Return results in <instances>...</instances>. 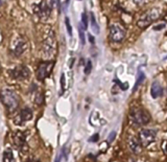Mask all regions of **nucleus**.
Here are the masks:
<instances>
[{
  "label": "nucleus",
  "instance_id": "1",
  "mask_svg": "<svg viewBox=\"0 0 167 162\" xmlns=\"http://www.w3.org/2000/svg\"><path fill=\"white\" fill-rule=\"evenodd\" d=\"M0 97H1L2 103L7 108L10 112H13L19 106V97L16 94L15 91L10 89H4L0 92Z\"/></svg>",
  "mask_w": 167,
  "mask_h": 162
},
{
  "label": "nucleus",
  "instance_id": "2",
  "mask_svg": "<svg viewBox=\"0 0 167 162\" xmlns=\"http://www.w3.org/2000/svg\"><path fill=\"white\" fill-rule=\"evenodd\" d=\"M161 16V10L155 7V9H150L147 12H145L141 17L139 18V20L137 21V26L140 28H145L147 26H149L153 21L159 19Z\"/></svg>",
  "mask_w": 167,
  "mask_h": 162
},
{
  "label": "nucleus",
  "instance_id": "3",
  "mask_svg": "<svg viewBox=\"0 0 167 162\" xmlns=\"http://www.w3.org/2000/svg\"><path fill=\"white\" fill-rule=\"evenodd\" d=\"M129 119L136 126H145L150 121V116L146 111L140 108H135L129 112Z\"/></svg>",
  "mask_w": 167,
  "mask_h": 162
},
{
  "label": "nucleus",
  "instance_id": "4",
  "mask_svg": "<svg viewBox=\"0 0 167 162\" xmlns=\"http://www.w3.org/2000/svg\"><path fill=\"white\" fill-rule=\"evenodd\" d=\"M33 10L34 14L39 16V18H41L42 20H47L49 18L50 14H51L52 6L50 5V3H47L46 0H42L40 3L34 5Z\"/></svg>",
  "mask_w": 167,
  "mask_h": 162
},
{
  "label": "nucleus",
  "instance_id": "5",
  "mask_svg": "<svg viewBox=\"0 0 167 162\" xmlns=\"http://www.w3.org/2000/svg\"><path fill=\"white\" fill-rule=\"evenodd\" d=\"M126 36V30L122 25L118 23H114L110 26V39L113 42L120 43L122 42Z\"/></svg>",
  "mask_w": 167,
  "mask_h": 162
},
{
  "label": "nucleus",
  "instance_id": "6",
  "mask_svg": "<svg viewBox=\"0 0 167 162\" xmlns=\"http://www.w3.org/2000/svg\"><path fill=\"white\" fill-rule=\"evenodd\" d=\"M55 38L54 33L52 30L49 31V34L46 36L43 42V51L46 57H52L55 51Z\"/></svg>",
  "mask_w": 167,
  "mask_h": 162
},
{
  "label": "nucleus",
  "instance_id": "7",
  "mask_svg": "<svg viewBox=\"0 0 167 162\" xmlns=\"http://www.w3.org/2000/svg\"><path fill=\"white\" fill-rule=\"evenodd\" d=\"M157 138V131L153 129H142L139 133V140L142 145L148 147Z\"/></svg>",
  "mask_w": 167,
  "mask_h": 162
},
{
  "label": "nucleus",
  "instance_id": "8",
  "mask_svg": "<svg viewBox=\"0 0 167 162\" xmlns=\"http://www.w3.org/2000/svg\"><path fill=\"white\" fill-rule=\"evenodd\" d=\"M54 62H43L39 65L37 69V79L39 81H44L46 78H48L54 69Z\"/></svg>",
  "mask_w": 167,
  "mask_h": 162
},
{
  "label": "nucleus",
  "instance_id": "9",
  "mask_svg": "<svg viewBox=\"0 0 167 162\" xmlns=\"http://www.w3.org/2000/svg\"><path fill=\"white\" fill-rule=\"evenodd\" d=\"M10 74L13 79L18 81H24L30 76V71L26 66H17L14 69H10Z\"/></svg>",
  "mask_w": 167,
  "mask_h": 162
},
{
  "label": "nucleus",
  "instance_id": "10",
  "mask_svg": "<svg viewBox=\"0 0 167 162\" xmlns=\"http://www.w3.org/2000/svg\"><path fill=\"white\" fill-rule=\"evenodd\" d=\"M26 47H27V44H26V42L22 38H18V39H16V43L14 44L13 52H14V55L16 57H20V55L26 50Z\"/></svg>",
  "mask_w": 167,
  "mask_h": 162
},
{
  "label": "nucleus",
  "instance_id": "11",
  "mask_svg": "<svg viewBox=\"0 0 167 162\" xmlns=\"http://www.w3.org/2000/svg\"><path fill=\"white\" fill-rule=\"evenodd\" d=\"M129 147L134 154H139L141 152V142L136 137H131L129 140Z\"/></svg>",
  "mask_w": 167,
  "mask_h": 162
},
{
  "label": "nucleus",
  "instance_id": "12",
  "mask_svg": "<svg viewBox=\"0 0 167 162\" xmlns=\"http://www.w3.org/2000/svg\"><path fill=\"white\" fill-rule=\"evenodd\" d=\"M164 93V89L158 82H153L152 85V88H150V94H152L153 98H158L161 95H163Z\"/></svg>",
  "mask_w": 167,
  "mask_h": 162
},
{
  "label": "nucleus",
  "instance_id": "13",
  "mask_svg": "<svg viewBox=\"0 0 167 162\" xmlns=\"http://www.w3.org/2000/svg\"><path fill=\"white\" fill-rule=\"evenodd\" d=\"M14 142H15V145L17 148H22L23 145L25 144V135L24 133L20 132V131H17L14 134Z\"/></svg>",
  "mask_w": 167,
  "mask_h": 162
},
{
  "label": "nucleus",
  "instance_id": "14",
  "mask_svg": "<svg viewBox=\"0 0 167 162\" xmlns=\"http://www.w3.org/2000/svg\"><path fill=\"white\" fill-rule=\"evenodd\" d=\"M20 123H26V121H30L33 118V111L30 108H24L21 110L19 114Z\"/></svg>",
  "mask_w": 167,
  "mask_h": 162
},
{
  "label": "nucleus",
  "instance_id": "15",
  "mask_svg": "<svg viewBox=\"0 0 167 162\" xmlns=\"http://www.w3.org/2000/svg\"><path fill=\"white\" fill-rule=\"evenodd\" d=\"M3 162H15L14 154L10 148H6L3 153Z\"/></svg>",
  "mask_w": 167,
  "mask_h": 162
},
{
  "label": "nucleus",
  "instance_id": "16",
  "mask_svg": "<svg viewBox=\"0 0 167 162\" xmlns=\"http://www.w3.org/2000/svg\"><path fill=\"white\" fill-rule=\"evenodd\" d=\"M91 26H92V30H93V31L95 34H99V26L98 24H97V22H96V20H95V17H94V14L93 13H91Z\"/></svg>",
  "mask_w": 167,
  "mask_h": 162
},
{
  "label": "nucleus",
  "instance_id": "17",
  "mask_svg": "<svg viewBox=\"0 0 167 162\" xmlns=\"http://www.w3.org/2000/svg\"><path fill=\"white\" fill-rule=\"evenodd\" d=\"M145 79V75H144V73L142 72V71H139V73H138V78H137V81H136V84H135V86H134V91H136L138 87L141 85V83Z\"/></svg>",
  "mask_w": 167,
  "mask_h": 162
},
{
  "label": "nucleus",
  "instance_id": "18",
  "mask_svg": "<svg viewBox=\"0 0 167 162\" xmlns=\"http://www.w3.org/2000/svg\"><path fill=\"white\" fill-rule=\"evenodd\" d=\"M78 34H79V39H81L82 44L85 45V43H86V38H85L84 28H83V26H82V25L78 26Z\"/></svg>",
  "mask_w": 167,
  "mask_h": 162
},
{
  "label": "nucleus",
  "instance_id": "19",
  "mask_svg": "<svg viewBox=\"0 0 167 162\" xmlns=\"http://www.w3.org/2000/svg\"><path fill=\"white\" fill-rule=\"evenodd\" d=\"M34 102H36L37 105H42V103H43V93H42V92H38V93H37Z\"/></svg>",
  "mask_w": 167,
  "mask_h": 162
},
{
  "label": "nucleus",
  "instance_id": "20",
  "mask_svg": "<svg viewBox=\"0 0 167 162\" xmlns=\"http://www.w3.org/2000/svg\"><path fill=\"white\" fill-rule=\"evenodd\" d=\"M65 24H66V27H67V31L69 36H72V26L70 24V20H69L68 17L65 18Z\"/></svg>",
  "mask_w": 167,
  "mask_h": 162
},
{
  "label": "nucleus",
  "instance_id": "21",
  "mask_svg": "<svg viewBox=\"0 0 167 162\" xmlns=\"http://www.w3.org/2000/svg\"><path fill=\"white\" fill-rule=\"evenodd\" d=\"M82 22H83V25H84V30H86V28L88 27V17H87L86 13L82 14Z\"/></svg>",
  "mask_w": 167,
  "mask_h": 162
},
{
  "label": "nucleus",
  "instance_id": "22",
  "mask_svg": "<svg viewBox=\"0 0 167 162\" xmlns=\"http://www.w3.org/2000/svg\"><path fill=\"white\" fill-rule=\"evenodd\" d=\"M92 70V62L91 61H88L86 64V67H85V74H89Z\"/></svg>",
  "mask_w": 167,
  "mask_h": 162
},
{
  "label": "nucleus",
  "instance_id": "23",
  "mask_svg": "<svg viewBox=\"0 0 167 162\" xmlns=\"http://www.w3.org/2000/svg\"><path fill=\"white\" fill-rule=\"evenodd\" d=\"M50 5H51L52 7H58L59 9L60 7V0H50Z\"/></svg>",
  "mask_w": 167,
  "mask_h": 162
},
{
  "label": "nucleus",
  "instance_id": "24",
  "mask_svg": "<svg viewBox=\"0 0 167 162\" xmlns=\"http://www.w3.org/2000/svg\"><path fill=\"white\" fill-rule=\"evenodd\" d=\"M135 4L136 5H139V6H142V5H144L145 3L147 2V0H134Z\"/></svg>",
  "mask_w": 167,
  "mask_h": 162
},
{
  "label": "nucleus",
  "instance_id": "25",
  "mask_svg": "<svg viewBox=\"0 0 167 162\" xmlns=\"http://www.w3.org/2000/svg\"><path fill=\"white\" fill-rule=\"evenodd\" d=\"M115 137H116V133H115V132H112V133L110 134V136L108 137V142L111 143L114 139H115Z\"/></svg>",
  "mask_w": 167,
  "mask_h": 162
},
{
  "label": "nucleus",
  "instance_id": "26",
  "mask_svg": "<svg viewBox=\"0 0 167 162\" xmlns=\"http://www.w3.org/2000/svg\"><path fill=\"white\" fill-rule=\"evenodd\" d=\"M98 138H99V135H98V134H94L93 136H92V137L89 139V141H90V142H96L97 140H98Z\"/></svg>",
  "mask_w": 167,
  "mask_h": 162
},
{
  "label": "nucleus",
  "instance_id": "27",
  "mask_svg": "<svg viewBox=\"0 0 167 162\" xmlns=\"http://www.w3.org/2000/svg\"><path fill=\"white\" fill-rule=\"evenodd\" d=\"M61 86H62L63 90L65 89V75L64 74H62V76H61Z\"/></svg>",
  "mask_w": 167,
  "mask_h": 162
},
{
  "label": "nucleus",
  "instance_id": "28",
  "mask_svg": "<svg viewBox=\"0 0 167 162\" xmlns=\"http://www.w3.org/2000/svg\"><path fill=\"white\" fill-rule=\"evenodd\" d=\"M165 26V24H161V25H157V26H153V30H162L161 27H164Z\"/></svg>",
  "mask_w": 167,
  "mask_h": 162
},
{
  "label": "nucleus",
  "instance_id": "29",
  "mask_svg": "<svg viewBox=\"0 0 167 162\" xmlns=\"http://www.w3.org/2000/svg\"><path fill=\"white\" fill-rule=\"evenodd\" d=\"M89 40H90V42H91V43H94V38H93V37H92L91 36V34H89Z\"/></svg>",
  "mask_w": 167,
  "mask_h": 162
},
{
  "label": "nucleus",
  "instance_id": "30",
  "mask_svg": "<svg viewBox=\"0 0 167 162\" xmlns=\"http://www.w3.org/2000/svg\"><path fill=\"white\" fill-rule=\"evenodd\" d=\"M62 157H63V156H62V154H61L59 157L57 158V160H55V162H61V158H62Z\"/></svg>",
  "mask_w": 167,
  "mask_h": 162
},
{
  "label": "nucleus",
  "instance_id": "31",
  "mask_svg": "<svg viewBox=\"0 0 167 162\" xmlns=\"http://www.w3.org/2000/svg\"><path fill=\"white\" fill-rule=\"evenodd\" d=\"M25 162H40V161L39 160H34V159H30V160H27Z\"/></svg>",
  "mask_w": 167,
  "mask_h": 162
},
{
  "label": "nucleus",
  "instance_id": "32",
  "mask_svg": "<svg viewBox=\"0 0 167 162\" xmlns=\"http://www.w3.org/2000/svg\"><path fill=\"white\" fill-rule=\"evenodd\" d=\"M0 4H1V0H0Z\"/></svg>",
  "mask_w": 167,
  "mask_h": 162
},
{
  "label": "nucleus",
  "instance_id": "33",
  "mask_svg": "<svg viewBox=\"0 0 167 162\" xmlns=\"http://www.w3.org/2000/svg\"><path fill=\"white\" fill-rule=\"evenodd\" d=\"M0 67H1V66H0Z\"/></svg>",
  "mask_w": 167,
  "mask_h": 162
}]
</instances>
